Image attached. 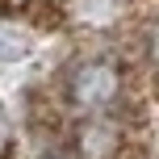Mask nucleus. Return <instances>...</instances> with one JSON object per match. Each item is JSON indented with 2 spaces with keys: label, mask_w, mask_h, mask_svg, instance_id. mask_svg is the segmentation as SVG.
Returning <instances> with one entry per match:
<instances>
[{
  "label": "nucleus",
  "mask_w": 159,
  "mask_h": 159,
  "mask_svg": "<svg viewBox=\"0 0 159 159\" xmlns=\"http://www.w3.org/2000/svg\"><path fill=\"white\" fill-rule=\"evenodd\" d=\"M121 88H126V80L113 59H84L67 71V101L88 117L109 113L121 101Z\"/></svg>",
  "instance_id": "f257e3e1"
},
{
  "label": "nucleus",
  "mask_w": 159,
  "mask_h": 159,
  "mask_svg": "<svg viewBox=\"0 0 159 159\" xmlns=\"http://www.w3.org/2000/svg\"><path fill=\"white\" fill-rule=\"evenodd\" d=\"M147 55H151V63L159 67V17H155V25H151V34H147Z\"/></svg>",
  "instance_id": "20e7f679"
},
{
  "label": "nucleus",
  "mask_w": 159,
  "mask_h": 159,
  "mask_svg": "<svg viewBox=\"0 0 159 159\" xmlns=\"http://www.w3.org/2000/svg\"><path fill=\"white\" fill-rule=\"evenodd\" d=\"M121 151V126L105 113L80 121L71 134V159H117Z\"/></svg>",
  "instance_id": "f03ea898"
},
{
  "label": "nucleus",
  "mask_w": 159,
  "mask_h": 159,
  "mask_svg": "<svg viewBox=\"0 0 159 159\" xmlns=\"http://www.w3.org/2000/svg\"><path fill=\"white\" fill-rule=\"evenodd\" d=\"M126 4L130 0H67V13H71L80 25L105 30V25H113L121 13H126Z\"/></svg>",
  "instance_id": "7ed1b4c3"
}]
</instances>
